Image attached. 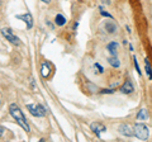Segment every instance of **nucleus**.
I'll return each instance as SVG.
<instances>
[{"instance_id":"f257e3e1","label":"nucleus","mask_w":152,"mask_h":142,"mask_svg":"<svg viewBox=\"0 0 152 142\" xmlns=\"http://www.w3.org/2000/svg\"><path fill=\"white\" fill-rule=\"evenodd\" d=\"M9 112H10V116L15 119V122L22 127L23 130H24L26 132H31L29 124H28L24 114H23V112L20 111V108H19L17 104H10V107H9Z\"/></svg>"},{"instance_id":"f03ea898","label":"nucleus","mask_w":152,"mask_h":142,"mask_svg":"<svg viewBox=\"0 0 152 142\" xmlns=\"http://www.w3.org/2000/svg\"><path fill=\"white\" fill-rule=\"evenodd\" d=\"M133 131H134V136L141 141H146L150 137L148 127L142 124V123H137V124L134 126V128H133Z\"/></svg>"},{"instance_id":"7ed1b4c3","label":"nucleus","mask_w":152,"mask_h":142,"mask_svg":"<svg viewBox=\"0 0 152 142\" xmlns=\"http://www.w3.org/2000/svg\"><path fill=\"white\" fill-rule=\"evenodd\" d=\"M27 109L34 117H45L46 116V109L41 104H27Z\"/></svg>"},{"instance_id":"20e7f679","label":"nucleus","mask_w":152,"mask_h":142,"mask_svg":"<svg viewBox=\"0 0 152 142\" xmlns=\"http://www.w3.org/2000/svg\"><path fill=\"white\" fill-rule=\"evenodd\" d=\"M1 34L5 37V40H8L9 42H10V43L15 45V46H20V45H22L20 40H19L18 37L14 34L10 28H3V29H1Z\"/></svg>"},{"instance_id":"39448f33","label":"nucleus","mask_w":152,"mask_h":142,"mask_svg":"<svg viewBox=\"0 0 152 142\" xmlns=\"http://www.w3.org/2000/svg\"><path fill=\"white\" fill-rule=\"evenodd\" d=\"M118 131H119V133L122 136H124V137H132V136H134V131H133L132 127L128 126V124H121L119 128H118Z\"/></svg>"},{"instance_id":"423d86ee","label":"nucleus","mask_w":152,"mask_h":142,"mask_svg":"<svg viewBox=\"0 0 152 142\" xmlns=\"http://www.w3.org/2000/svg\"><path fill=\"white\" fill-rule=\"evenodd\" d=\"M17 18L26 23L28 29H31V28L33 27V18H32V15H31L29 13H26V14H18Z\"/></svg>"},{"instance_id":"0eeeda50","label":"nucleus","mask_w":152,"mask_h":142,"mask_svg":"<svg viewBox=\"0 0 152 142\" xmlns=\"http://www.w3.org/2000/svg\"><path fill=\"white\" fill-rule=\"evenodd\" d=\"M90 128H91V131H93L94 133L98 137H100V133H102V132L107 131L105 126L102 124V123H98V122H94V123H91V124H90Z\"/></svg>"},{"instance_id":"6e6552de","label":"nucleus","mask_w":152,"mask_h":142,"mask_svg":"<svg viewBox=\"0 0 152 142\" xmlns=\"http://www.w3.org/2000/svg\"><path fill=\"white\" fill-rule=\"evenodd\" d=\"M133 90H134V88H133L131 81H126L123 84V86L121 88V91L123 94H131V93H133Z\"/></svg>"},{"instance_id":"1a4fd4ad","label":"nucleus","mask_w":152,"mask_h":142,"mask_svg":"<svg viewBox=\"0 0 152 142\" xmlns=\"http://www.w3.org/2000/svg\"><path fill=\"white\" fill-rule=\"evenodd\" d=\"M107 48H108L109 53H110L112 56H117V52H118V43L117 42H110Z\"/></svg>"},{"instance_id":"9d476101","label":"nucleus","mask_w":152,"mask_h":142,"mask_svg":"<svg viewBox=\"0 0 152 142\" xmlns=\"http://www.w3.org/2000/svg\"><path fill=\"white\" fill-rule=\"evenodd\" d=\"M108 62L109 64H110L112 66H113V67H119V66H121V61L119 60H118V57H117V56H112V57H109L108 59Z\"/></svg>"},{"instance_id":"9b49d317","label":"nucleus","mask_w":152,"mask_h":142,"mask_svg":"<svg viewBox=\"0 0 152 142\" xmlns=\"http://www.w3.org/2000/svg\"><path fill=\"white\" fill-rule=\"evenodd\" d=\"M55 22H56V24H57V26L62 27V26H65V24H66V18L62 15V14H57Z\"/></svg>"},{"instance_id":"f8f14e48","label":"nucleus","mask_w":152,"mask_h":142,"mask_svg":"<svg viewBox=\"0 0 152 142\" xmlns=\"http://www.w3.org/2000/svg\"><path fill=\"white\" fill-rule=\"evenodd\" d=\"M115 29H117V26L114 24V23H112V22H107L105 23V31L108 33H114Z\"/></svg>"},{"instance_id":"ddd939ff","label":"nucleus","mask_w":152,"mask_h":142,"mask_svg":"<svg viewBox=\"0 0 152 142\" xmlns=\"http://www.w3.org/2000/svg\"><path fill=\"white\" fill-rule=\"evenodd\" d=\"M145 70H146V74H147V76H148L150 80H152V70H151V65L148 62V60H145Z\"/></svg>"},{"instance_id":"4468645a","label":"nucleus","mask_w":152,"mask_h":142,"mask_svg":"<svg viewBox=\"0 0 152 142\" xmlns=\"http://www.w3.org/2000/svg\"><path fill=\"white\" fill-rule=\"evenodd\" d=\"M147 118H148V114H147L146 109H141L140 113L137 114V119H138V121H146Z\"/></svg>"},{"instance_id":"2eb2a0df","label":"nucleus","mask_w":152,"mask_h":142,"mask_svg":"<svg viewBox=\"0 0 152 142\" xmlns=\"http://www.w3.org/2000/svg\"><path fill=\"white\" fill-rule=\"evenodd\" d=\"M48 66H50L48 62H46V64L42 65V76H43V78H48L50 76V74H48Z\"/></svg>"},{"instance_id":"dca6fc26","label":"nucleus","mask_w":152,"mask_h":142,"mask_svg":"<svg viewBox=\"0 0 152 142\" xmlns=\"http://www.w3.org/2000/svg\"><path fill=\"white\" fill-rule=\"evenodd\" d=\"M94 67L98 70V72H99V74H103V72H104V69H103V66H102L100 64H98V62H96V64L94 65Z\"/></svg>"},{"instance_id":"f3484780","label":"nucleus","mask_w":152,"mask_h":142,"mask_svg":"<svg viewBox=\"0 0 152 142\" xmlns=\"http://www.w3.org/2000/svg\"><path fill=\"white\" fill-rule=\"evenodd\" d=\"M133 60H134V67L137 70V72H138L141 75V70H140V66H138V62H137V59L136 57H133Z\"/></svg>"},{"instance_id":"a211bd4d","label":"nucleus","mask_w":152,"mask_h":142,"mask_svg":"<svg viewBox=\"0 0 152 142\" xmlns=\"http://www.w3.org/2000/svg\"><path fill=\"white\" fill-rule=\"evenodd\" d=\"M100 13H102V15H104V17H108V18H110V19H112V15H110V14H109V13H107V12H104L103 10V8H100Z\"/></svg>"},{"instance_id":"6ab92c4d","label":"nucleus","mask_w":152,"mask_h":142,"mask_svg":"<svg viewBox=\"0 0 152 142\" xmlns=\"http://www.w3.org/2000/svg\"><path fill=\"white\" fill-rule=\"evenodd\" d=\"M7 130L5 128H4V127H1V126H0V137H1L3 135H4V132H5Z\"/></svg>"},{"instance_id":"aec40b11","label":"nucleus","mask_w":152,"mask_h":142,"mask_svg":"<svg viewBox=\"0 0 152 142\" xmlns=\"http://www.w3.org/2000/svg\"><path fill=\"white\" fill-rule=\"evenodd\" d=\"M105 93H114V90H102V94H105Z\"/></svg>"},{"instance_id":"412c9836","label":"nucleus","mask_w":152,"mask_h":142,"mask_svg":"<svg viewBox=\"0 0 152 142\" xmlns=\"http://www.w3.org/2000/svg\"><path fill=\"white\" fill-rule=\"evenodd\" d=\"M0 1H1V0H0Z\"/></svg>"}]
</instances>
